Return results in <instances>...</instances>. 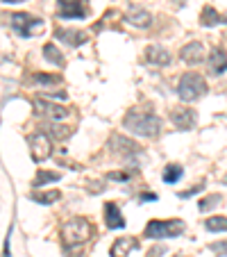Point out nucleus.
Returning <instances> with one entry per match:
<instances>
[{"instance_id": "obj_1", "label": "nucleus", "mask_w": 227, "mask_h": 257, "mask_svg": "<svg viewBox=\"0 0 227 257\" xmlns=\"http://www.w3.org/2000/svg\"><path fill=\"white\" fill-rule=\"evenodd\" d=\"M123 125H125V130H130L132 135H139V137H157L161 130L159 116L148 114V112H134V109L125 114Z\"/></svg>"}, {"instance_id": "obj_2", "label": "nucleus", "mask_w": 227, "mask_h": 257, "mask_svg": "<svg viewBox=\"0 0 227 257\" xmlns=\"http://www.w3.org/2000/svg\"><path fill=\"white\" fill-rule=\"evenodd\" d=\"M91 223H89L87 218L82 216H75L71 218V221H66L62 228V241L66 248H78L82 246V243H87L89 239H91Z\"/></svg>"}, {"instance_id": "obj_3", "label": "nucleus", "mask_w": 227, "mask_h": 257, "mask_svg": "<svg viewBox=\"0 0 227 257\" xmlns=\"http://www.w3.org/2000/svg\"><path fill=\"white\" fill-rule=\"evenodd\" d=\"M177 93L184 102H193L207 93V80L200 73H184L177 84Z\"/></svg>"}, {"instance_id": "obj_4", "label": "nucleus", "mask_w": 227, "mask_h": 257, "mask_svg": "<svg viewBox=\"0 0 227 257\" xmlns=\"http://www.w3.org/2000/svg\"><path fill=\"white\" fill-rule=\"evenodd\" d=\"M184 232V221L173 218V221H150L145 225L143 234L148 239H170Z\"/></svg>"}, {"instance_id": "obj_5", "label": "nucleus", "mask_w": 227, "mask_h": 257, "mask_svg": "<svg viewBox=\"0 0 227 257\" xmlns=\"http://www.w3.org/2000/svg\"><path fill=\"white\" fill-rule=\"evenodd\" d=\"M12 28L14 32H19L21 37H32V34L41 32L44 30V21L37 19V16H30V14H23V12H16L12 14Z\"/></svg>"}, {"instance_id": "obj_6", "label": "nucleus", "mask_w": 227, "mask_h": 257, "mask_svg": "<svg viewBox=\"0 0 227 257\" xmlns=\"http://www.w3.org/2000/svg\"><path fill=\"white\" fill-rule=\"evenodd\" d=\"M30 155H32L34 162H46L50 155H53V141L46 132H34L30 137Z\"/></svg>"}, {"instance_id": "obj_7", "label": "nucleus", "mask_w": 227, "mask_h": 257, "mask_svg": "<svg viewBox=\"0 0 227 257\" xmlns=\"http://www.w3.org/2000/svg\"><path fill=\"white\" fill-rule=\"evenodd\" d=\"M34 109H37L41 116L48 118V121H53V123H59V121H64V118L68 116V112L64 109L62 105H55V102L44 100V98H37V100H34Z\"/></svg>"}, {"instance_id": "obj_8", "label": "nucleus", "mask_w": 227, "mask_h": 257, "mask_svg": "<svg viewBox=\"0 0 227 257\" xmlns=\"http://www.w3.org/2000/svg\"><path fill=\"white\" fill-rule=\"evenodd\" d=\"M170 121H173V125L177 130L186 132L195 125V112L191 107H173L170 109Z\"/></svg>"}, {"instance_id": "obj_9", "label": "nucleus", "mask_w": 227, "mask_h": 257, "mask_svg": "<svg viewBox=\"0 0 227 257\" xmlns=\"http://www.w3.org/2000/svg\"><path fill=\"white\" fill-rule=\"evenodd\" d=\"M170 59H173V55L159 44H152V46L145 48V62L148 64H155V66H168Z\"/></svg>"}, {"instance_id": "obj_10", "label": "nucleus", "mask_w": 227, "mask_h": 257, "mask_svg": "<svg viewBox=\"0 0 227 257\" xmlns=\"http://www.w3.org/2000/svg\"><path fill=\"white\" fill-rule=\"evenodd\" d=\"M87 14L89 10L82 5V0H62L59 3V16L62 19H82Z\"/></svg>"}, {"instance_id": "obj_11", "label": "nucleus", "mask_w": 227, "mask_h": 257, "mask_svg": "<svg viewBox=\"0 0 227 257\" xmlns=\"http://www.w3.org/2000/svg\"><path fill=\"white\" fill-rule=\"evenodd\" d=\"M179 57H182V62L186 64H200L204 62V46L200 44V41H191V44L182 46V50H179Z\"/></svg>"}, {"instance_id": "obj_12", "label": "nucleus", "mask_w": 227, "mask_h": 257, "mask_svg": "<svg viewBox=\"0 0 227 257\" xmlns=\"http://www.w3.org/2000/svg\"><path fill=\"white\" fill-rule=\"evenodd\" d=\"M125 21L130 25H134V28L139 30H145L152 25V14L145 10H141V7H130V12L125 14Z\"/></svg>"}, {"instance_id": "obj_13", "label": "nucleus", "mask_w": 227, "mask_h": 257, "mask_svg": "<svg viewBox=\"0 0 227 257\" xmlns=\"http://www.w3.org/2000/svg\"><path fill=\"white\" fill-rule=\"evenodd\" d=\"M134 248H139V241H136L134 237H123V239H116V241L111 243L109 255L111 257H127Z\"/></svg>"}, {"instance_id": "obj_14", "label": "nucleus", "mask_w": 227, "mask_h": 257, "mask_svg": "<svg viewBox=\"0 0 227 257\" xmlns=\"http://www.w3.org/2000/svg\"><path fill=\"white\" fill-rule=\"evenodd\" d=\"M105 223H107V228H111V230L125 228V218L118 212L116 203H105Z\"/></svg>"}, {"instance_id": "obj_15", "label": "nucleus", "mask_w": 227, "mask_h": 257, "mask_svg": "<svg viewBox=\"0 0 227 257\" xmlns=\"http://www.w3.org/2000/svg\"><path fill=\"white\" fill-rule=\"evenodd\" d=\"M111 146H116L114 151L121 153V155H136V153H141V146L134 144V141L125 139V137H118V135H111Z\"/></svg>"}, {"instance_id": "obj_16", "label": "nucleus", "mask_w": 227, "mask_h": 257, "mask_svg": "<svg viewBox=\"0 0 227 257\" xmlns=\"http://www.w3.org/2000/svg\"><path fill=\"white\" fill-rule=\"evenodd\" d=\"M209 71L213 75H220V73L227 71V53L222 48H213L211 55H209Z\"/></svg>"}, {"instance_id": "obj_17", "label": "nucleus", "mask_w": 227, "mask_h": 257, "mask_svg": "<svg viewBox=\"0 0 227 257\" xmlns=\"http://www.w3.org/2000/svg\"><path fill=\"white\" fill-rule=\"evenodd\" d=\"M57 37L68 46H82L87 41V34L82 30H57Z\"/></svg>"}, {"instance_id": "obj_18", "label": "nucleus", "mask_w": 227, "mask_h": 257, "mask_svg": "<svg viewBox=\"0 0 227 257\" xmlns=\"http://www.w3.org/2000/svg\"><path fill=\"white\" fill-rule=\"evenodd\" d=\"M200 23H202L204 28H213V25H218V23H227V19H222L213 7H204L202 14H200Z\"/></svg>"}, {"instance_id": "obj_19", "label": "nucleus", "mask_w": 227, "mask_h": 257, "mask_svg": "<svg viewBox=\"0 0 227 257\" xmlns=\"http://www.w3.org/2000/svg\"><path fill=\"white\" fill-rule=\"evenodd\" d=\"M44 57L48 59L50 64H55V66H64V55L59 53V48L55 44H46L44 46Z\"/></svg>"}, {"instance_id": "obj_20", "label": "nucleus", "mask_w": 227, "mask_h": 257, "mask_svg": "<svg viewBox=\"0 0 227 257\" xmlns=\"http://www.w3.org/2000/svg\"><path fill=\"white\" fill-rule=\"evenodd\" d=\"M59 178H62V175L55 173V171H44L41 169L39 173H37V178L32 180V185L34 187H44V185H48V182H57Z\"/></svg>"}, {"instance_id": "obj_21", "label": "nucleus", "mask_w": 227, "mask_h": 257, "mask_svg": "<svg viewBox=\"0 0 227 257\" xmlns=\"http://www.w3.org/2000/svg\"><path fill=\"white\" fill-rule=\"evenodd\" d=\"M204 228L209 232H227V218L225 216H211L204 221Z\"/></svg>"}, {"instance_id": "obj_22", "label": "nucleus", "mask_w": 227, "mask_h": 257, "mask_svg": "<svg viewBox=\"0 0 227 257\" xmlns=\"http://www.w3.org/2000/svg\"><path fill=\"white\" fill-rule=\"evenodd\" d=\"M182 173H184V169H182L179 164L166 166V171H164V182H166V185H175V182L182 178Z\"/></svg>"}, {"instance_id": "obj_23", "label": "nucleus", "mask_w": 227, "mask_h": 257, "mask_svg": "<svg viewBox=\"0 0 227 257\" xmlns=\"http://www.w3.org/2000/svg\"><path fill=\"white\" fill-rule=\"evenodd\" d=\"M59 198H62V194H59L57 189L46 191V194H39V191H34L32 194V200H37V203H41V205H50V203H55V200H59Z\"/></svg>"}, {"instance_id": "obj_24", "label": "nucleus", "mask_w": 227, "mask_h": 257, "mask_svg": "<svg viewBox=\"0 0 227 257\" xmlns=\"http://www.w3.org/2000/svg\"><path fill=\"white\" fill-rule=\"evenodd\" d=\"M34 82L39 84H62V78L59 75H50V73H34Z\"/></svg>"}, {"instance_id": "obj_25", "label": "nucleus", "mask_w": 227, "mask_h": 257, "mask_svg": "<svg viewBox=\"0 0 227 257\" xmlns=\"http://www.w3.org/2000/svg\"><path fill=\"white\" fill-rule=\"evenodd\" d=\"M218 200H220V196H218V194H211V196H207V198H202V200H200V205H198L200 212H207V209H213V207L218 205Z\"/></svg>"}, {"instance_id": "obj_26", "label": "nucleus", "mask_w": 227, "mask_h": 257, "mask_svg": "<svg viewBox=\"0 0 227 257\" xmlns=\"http://www.w3.org/2000/svg\"><path fill=\"white\" fill-rule=\"evenodd\" d=\"M209 250H211V252H216L218 257H227V241L211 243V246H209Z\"/></svg>"}, {"instance_id": "obj_27", "label": "nucleus", "mask_w": 227, "mask_h": 257, "mask_svg": "<svg viewBox=\"0 0 227 257\" xmlns=\"http://www.w3.org/2000/svg\"><path fill=\"white\" fill-rule=\"evenodd\" d=\"M204 187L202 185H195L193 189H186V191H179V198H188V196H193V194H198V191H202Z\"/></svg>"}, {"instance_id": "obj_28", "label": "nucleus", "mask_w": 227, "mask_h": 257, "mask_svg": "<svg viewBox=\"0 0 227 257\" xmlns=\"http://www.w3.org/2000/svg\"><path fill=\"white\" fill-rule=\"evenodd\" d=\"M109 178L111 180H127L130 175H127V173H109Z\"/></svg>"}, {"instance_id": "obj_29", "label": "nucleus", "mask_w": 227, "mask_h": 257, "mask_svg": "<svg viewBox=\"0 0 227 257\" xmlns=\"http://www.w3.org/2000/svg\"><path fill=\"white\" fill-rule=\"evenodd\" d=\"M141 198H143V200H157V194H143Z\"/></svg>"}, {"instance_id": "obj_30", "label": "nucleus", "mask_w": 227, "mask_h": 257, "mask_svg": "<svg viewBox=\"0 0 227 257\" xmlns=\"http://www.w3.org/2000/svg\"><path fill=\"white\" fill-rule=\"evenodd\" d=\"M3 3H10V5H16V3H25V0H3Z\"/></svg>"}, {"instance_id": "obj_31", "label": "nucleus", "mask_w": 227, "mask_h": 257, "mask_svg": "<svg viewBox=\"0 0 227 257\" xmlns=\"http://www.w3.org/2000/svg\"><path fill=\"white\" fill-rule=\"evenodd\" d=\"M175 257H184V255H175Z\"/></svg>"}]
</instances>
